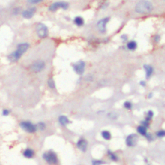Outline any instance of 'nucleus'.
I'll return each instance as SVG.
<instances>
[{
    "label": "nucleus",
    "instance_id": "2eb2a0df",
    "mask_svg": "<svg viewBox=\"0 0 165 165\" xmlns=\"http://www.w3.org/2000/svg\"><path fill=\"white\" fill-rule=\"evenodd\" d=\"M34 155V152L33 150L30 148H27L23 152V155L26 158H32Z\"/></svg>",
    "mask_w": 165,
    "mask_h": 165
},
{
    "label": "nucleus",
    "instance_id": "4be33fe9",
    "mask_svg": "<svg viewBox=\"0 0 165 165\" xmlns=\"http://www.w3.org/2000/svg\"><path fill=\"white\" fill-rule=\"evenodd\" d=\"M153 116H154V112L152 110H149L147 113V116L145 120H146L147 121H150V120L152 118Z\"/></svg>",
    "mask_w": 165,
    "mask_h": 165
},
{
    "label": "nucleus",
    "instance_id": "aec40b11",
    "mask_svg": "<svg viewBox=\"0 0 165 165\" xmlns=\"http://www.w3.org/2000/svg\"><path fill=\"white\" fill-rule=\"evenodd\" d=\"M108 155L110 156V159L112 160H114V161H116V160H118V157L117 156L114 152H112L110 150H108Z\"/></svg>",
    "mask_w": 165,
    "mask_h": 165
},
{
    "label": "nucleus",
    "instance_id": "72a5a7b5",
    "mask_svg": "<svg viewBox=\"0 0 165 165\" xmlns=\"http://www.w3.org/2000/svg\"><path fill=\"white\" fill-rule=\"evenodd\" d=\"M152 97V94H148V98H151Z\"/></svg>",
    "mask_w": 165,
    "mask_h": 165
},
{
    "label": "nucleus",
    "instance_id": "f257e3e1",
    "mask_svg": "<svg viewBox=\"0 0 165 165\" xmlns=\"http://www.w3.org/2000/svg\"><path fill=\"white\" fill-rule=\"evenodd\" d=\"M28 47L29 45L27 43H20V45H18L16 50L8 56V59L12 62H17V61L20 59L23 54L26 52V51L28 50Z\"/></svg>",
    "mask_w": 165,
    "mask_h": 165
},
{
    "label": "nucleus",
    "instance_id": "cd10ccee",
    "mask_svg": "<svg viewBox=\"0 0 165 165\" xmlns=\"http://www.w3.org/2000/svg\"><path fill=\"white\" fill-rule=\"evenodd\" d=\"M141 123H142V125L145 126V127H146V128L148 127V126H149V121H147L146 120L142 121V122H141Z\"/></svg>",
    "mask_w": 165,
    "mask_h": 165
},
{
    "label": "nucleus",
    "instance_id": "0eeeda50",
    "mask_svg": "<svg viewBox=\"0 0 165 165\" xmlns=\"http://www.w3.org/2000/svg\"><path fill=\"white\" fill-rule=\"evenodd\" d=\"M85 63L82 61H80L76 63L73 64V68L74 71L79 75H82L85 70Z\"/></svg>",
    "mask_w": 165,
    "mask_h": 165
},
{
    "label": "nucleus",
    "instance_id": "20e7f679",
    "mask_svg": "<svg viewBox=\"0 0 165 165\" xmlns=\"http://www.w3.org/2000/svg\"><path fill=\"white\" fill-rule=\"evenodd\" d=\"M20 127L23 129L25 131L28 133H34L36 131V126L32 124L30 121H22L20 123Z\"/></svg>",
    "mask_w": 165,
    "mask_h": 165
},
{
    "label": "nucleus",
    "instance_id": "1a4fd4ad",
    "mask_svg": "<svg viewBox=\"0 0 165 165\" xmlns=\"http://www.w3.org/2000/svg\"><path fill=\"white\" fill-rule=\"evenodd\" d=\"M45 67V63L43 61L38 60L34 62L31 66L32 70L34 72H40L44 69Z\"/></svg>",
    "mask_w": 165,
    "mask_h": 165
},
{
    "label": "nucleus",
    "instance_id": "7ed1b4c3",
    "mask_svg": "<svg viewBox=\"0 0 165 165\" xmlns=\"http://www.w3.org/2000/svg\"><path fill=\"white\" fill-rule=\"evenodd\" d=\"M43 158L48 163L50 164H56L58 161L57 154L52 150L45 152L43 155Z\"/></svg>",
    "mask_w": 165,
    "mask_h": 165
},
{
    "label": "nucleus",
    "instance_id": "412c9836",
    "mask_svg": "<svg viewBox=\"0 0 165 165\" xmlns=\"http://www.w3.org/2000/svg\"><path fill=\"white\" fill-rule=\"evenodd\" d=\"M48 85H49V86L50 88H54L56 87L55 82L52 78H50V79H49V81H48Z\"/></svg>",
    "mask_w": 165,
    "mask_h": 165
},
{
    "label": "nucleus",
    "instance_id": "bb28decb",
    "mask_svg": "<svg viewBox=\"0 0 165 165\" xmlns=\"http://www.w3.org/2000/svg\"><path fill=\"white\" fill-rule=\"evenodd\" d=\"M43 0H28V2L30 3H32V4H37L41 2Z\"/></svg>",
    "mask_w": 165,
    "mask_h": 165
},
{
    "label": "nucleus",
    "instance_id": "dca6fc26",
    "mask_svg": "<svg viewBox=\"0 0 165 165\" xmlns=\"http://www.w3.org/2000/svg\"><path fill=\"white\" fill-rule=\"evenodd\" d=\"M127 49L130 50H135L137 46V43L135 41H130L127 43Z\"/></svg>",
    "mask_w": 165,
    "mask_h": 165
},
{
    "label": "nucleus",
    "instance_id": "c756f323",
    "mask_svg": "<svg viewBox=\"0 0 165 165\" xmlns=\"http://www.w3.org/2000/svg\"><path fill=\"white\" fill-rule=\"evenodd\" d=\"M146 137H147V139H148V140L149 141H152V136L151 135V134H146V135L145 136Z\"/></svg>",
    "mask_w": 165,
    "mask_h": 165
},
{
    "label": "nucleus",
    "instance_id": "f03ea898",
    "mask_svg": "<svg viewBox=\"0 0 165 165\" xmlns=\"http://www.w3.org/2000/svg\"><path fill=\"white\" fill-rule=\"evenodd\" d=\"M135 10L137 13L140 14H149L153 10V5L147 0H141L137 3Z\"/></svg>",
    "mask_w": 165,
    "mask_h": 165
},
{
    "label": "nucleus",
    "instance_id": "473e14b6",
    "mask_svg": "<svg viewBox=\"0 0 165 165\" xmlns=\"http://www.w3.org/2000/svg\"><path fill=\"white\" fill-rule=\"evenodd\" d=\"M121 38L123 39V40H124V41H126V40H127V37L125 35H124H124H123V36H122V37H121Z\"/></svg>",
    "mask_w": 165,
    "mask_h": 165
},
{
    "label": "nucleus",
    "instance_id": "2f4dec72",
    "mask_svg": "<svg viewBox=\"0 0 165 165\" xmlns=\"http://www.w3.org/2000/svg\"><path fill=\"white\" fill-rule=\"evenodd\" d=\"M140 84H141V85L142 86H146V82H145V81H141L140 82Z\"/></svg>",
    "mask_w": 165,
    "mask_h": 165
},
{
    "label": "nucleus",
    "instance_id": "ddd939ff",
    "mask_svg": "<svg viewBox=\"0 0 165 165\" xmlns=\"http://www.w3.org/2000/svg\"><path fill=\"white\" fill-rule=\"evenodd\" d=\"M144 69L146 71V77L147 79H148L149 77H150V76H152V74H153L154 72V68H152V67H151L150 65L148 64H145L144 65Z\"/></svg>",
    "mask_w": 165,
    "mask_h": 165
},
{
    "label": "nucleus",
    "instance_id": "b1692460",
    "mask_svg": "<svg viewBox=\"0 0 165 165\" xmlns=\"http://www.w3.org/2000/svg\"><path fill=\"white\" fill-rule=\"evenodd\" d=\"M46 127L45 124L44 123H38V125L36 126V128H38L40 130H43Z\"/></svg>",
    "mask_w": 165,
    "mask_h": 165
},
{
    "label": "nucleus",
    "instance_id": "423d86ee",
    "mask_svg": "<svg viewBox=\"0 0 165 165\" xmlns=\"http://www.w3.org/2000/svg\"><path fill=\"white\" fill-rule=\"evenodd\" d=\"M68 7V3L64 2H58L54 3L53 4L50 6L49 10L52 12H55L59 8H62V9L66 10Z\"/></svg>",
    "mask_w": 165,
    "mask_h": 165
},
{
    "label": "nucleus",
    "instance_id": "a878e982",
    "mask_svg": "<svg viewBox=\"0 0 165 165\" xmlns=\"http://www.w3.org/2000/svg\"><path fill=\"white\" fill-rule=\"evenodd\" d=\"M104 162L101 160H92V165H101Z\"/></svg>",
    "mask_w": 165,
    "mask_h": 165
},
{
    "label": "nucleus",
    "instance_id": "f8f14e48",
    "mask_svg": "<svg viewBox=\"0 0 165 165\" xmlns=\"http://www.w3.org/2000/svg\"><path fill=\"white\" fill-rule=\"evenodd\" d=\"M36 12L35 8H30L29 9L25 10L23 12V17L26 19H30L33 17Z\"/></svg>",
    "mask_w": 165,
    "mask_h": 165
},
{
    "label": "nucleus",
    "instance_id": "f3484780",
    "mask_svg": "<svg viewBox=\"0 0 165 165\" xmlns=\"http://www.w3.org/2000/svg\"><path fill=\"white\" fill-rule=\"evenodd\" d=\"M137 130V132L140 133L141 135L144 136H145L146 135L147 128L146 127H145V126H143V125L139 126Z\"/></svg>",
    "mask_w": 165,
    "mask_h": 165
},
{
    "label": "nucleus",
    "instance_id": "9d476101",
    "mask_svg": "<svg viewBox=\"0 0 165 165\" xmlns=\"http://www.w3.org/2000/svg\"><path fill=\"white\" fill-rule=\"evenodd\" d=\"M138 141V136L136 134H132L128 136L126 140V143L128 146L133 147L135 146L137 144Z\"/></svg>",
    "mask_w": 165,
    "mask_h": 165
},
{
    "label": "nucleus",
    "instance_id": "c85d7f7f",
    "mask_svg": "<svg viewBox=\"0 0 165 165\" xmlns=\"http://www.w3.org/2000/svg\"><path fill=\"white\" fill-rule=\"evenodd\" d=\"M2 114L4 116H7L8 114H9V110H8L7 109H5L3 110V112H2Z\"/></svg>",
    "mask_w": 165,
    "mask_h": 165
},
{
    "label": "nucleus",
    "instance_id": "4468645a",
    "mask_svg": "<svg viewBox=\"0 0 165 165\" xmlns=\"http://www.w3.org/2000/svg\"><path fill=\"white\" fill-rule=\"evenodd\" d=\"M59 122L62 126H66L68 123H70V120L67 116H61L59 118Z\"/></svg>",
    "mask_w": 165,
    "mask_h": 165
},
{
    "label": "nucleus",
    "instance_id": "393cba45",
    "mask_svg": "<svg viewBox=\"0 0 165 165\" xmlns=\"http://www.w3.org/2000/svg\"><path fill=\"white\" fill-rule=\"evenodd\" d=\"M124 106L126 108H127V109H131L132 107V103H130V101H126L124 103Z\"/></svg>",
    "mask_w": 165,
    "mask_h": 165
},
{
    "label": "nucleus",
    "instance_id": "6e6552de",
    "mask_svg": "<svg viewBox=\"0 0 165 165\" xmlns=\"http://www.w3.org/2000/svg\"><path fill=\"white\" fill-rule=\"evenodd\" d=\"M109 18H105L99 20L97 23V27L101 33H105L106 31V25L109 21Z\"/></svg>",
    "mask_w": 165,
    "mask_h": 165
},
{
    "label": "nucleus",
    "instance_id": "39448f33",
    "mask_svg": "<svg viewBox=\"0 0 165 165\" xmlns=\"http://www.w3.org/2000/svg\"><path fill=\"white\" fill-rule=\"evenodd\" d=\"M36 32L40 38H45L48 36L49 30L46 26L43 23H39L36 27Z\"/></svg>",
    "mask_w": 165,
    "mask_h": 165
},
{
    "label": "nucleus",
    "instance_id": "a211bd4d",
    "mask_svg": "<svg viewBox=\"0 0 165 165\" xmlns=\"http://www.w3.org/2000/svg\"><path fill=\"white\" fill-rule=\"evenodd\" d=\"M74 23L78 27H81V26L84 25V20L80 16L76 17L74 19Z\"/></svg>",
    "mask_w": 165,
    "mask_h": 165
},
{
    "label": "nucleus",
    "instance_id": "5701e85b",
    "mask_svg": "<svg viewBox=\"0 0 165 165\" xmlns=\"http://www.w3.org/2000/svg\"><path fill=\"white\" fill-rule=\"evenodd\" d=\"M156 134H157V136L158 137H164L165 136V131L163 130H159Z\"/></svg>",
    "mask_w": 165,
    "mask_h": 165
},
{
    "label": "nucleus",
    "instance_id": "7c9ffc66",
    "mask_svg": "<svg viewBox=\"0 0 165 165\" xmlns=\"http://www.w3.org/2000/svg\"><path fill=\"white\" fill-rule=\"evenodd\" d=\"M160 36H155V38H154V40L156 41V42H158L159 40H160Z\"/></svg>",
    "mask_w": 165,
    "mask_h": 165
},
{
    "label": "nucleus",
    "instance_id": "6ab92c4d",
    "mask_svg": "<svg viewBox=\"0 0 165 165\" xmlns=\"http://www.w3.org/2000/svg\"><path fill=\"white\" fill-rule=\"evenodd\" d=\"M101 136L102 137L105 139L106 140H109L111 139V134L110 133V132L107 131V130H103L101 132Z\"/></svg>",
    "mask_w": 165,
    "mask_h": 165
},
{
    "label": "nucleus",
    "instance_id": "9b49d317",
    "mask_svg": "<svg viewBox=\"0 0 165 165\" xmlns=\"http://www.w3.org/2000/svg\"><path fill=\"white\" fill-rule=\"evenodd\" d=\"M88 146V142L85 139L82 138L77 141V147L82 152H86Z\"/></svg>",
    "mask_w": 165,
    "mask_h": 165
}]
</instances>
